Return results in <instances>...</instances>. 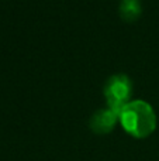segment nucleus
Returning <instances> with one entry per match:
<instances>
[{"instance_id": "obj_1", "label": "nucleus", "mask_w": 159, "mask_h": 161, "mask_svg": "<svg viewBox=\"0 0 159 161\" xmlns=\"http://www.w3.org/2000/svg\"><path fill=\"white\" fill-rule=\"evenodd\" d=\"M118 123L134 139H145L155 131L158 125L156 113L148 102L134 99L124 106L118 116Z\"/></svg>"}, {"instance_id": "obj_2", "label": "nucleus", "mask_w": 159, "mask_h": 161, "mask_svg": "<svg viewBox=\"0 0 159 161\" xmlns=\"http://www.w3.org/2000/svg\"><path fill=\"white\" fill-rule=\"evenodd\" d=\"M107 108L120 116L124 106L131 102L132 97V80L126 74H115L107 79L103 89Z\"/></svg>"}, {"instance_id": "obj_3", "label": "nucleus", "mask_w": 159, "mask_h": 161, "mask_svg": "<svg viewBox=\"0 0 159 161\" xmlns=\"http://www.w3.org/2000/svg\"><path fill=\"white\" fill-rule=\"evenodd\" d=\"M118 123V114L111 109H99L90 117L89 126L96 134H109Z\"/></svg>"}, {"instance_id": "obj_4", "label": "nucleus", "mask_w": 159, "mask_h": 161, "mask_svg": "<svg viewBox=\"0 0 159 161\" xmlns=\"http://www.w3.org/2000/svg\"><path fill=\"white\" fill-rule=\"evenodd\" d=\"M142 6L140 0H121L120 2V16L126 21H135L141 16Z\"/></svg>"}]
</instances>
